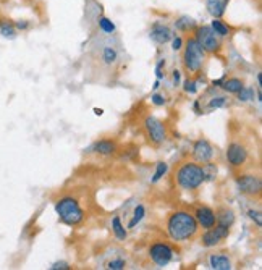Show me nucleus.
I'll use <instances>...</instances> for the list:
<instances>
[{
	"mask_svg": "<svg viewBox=\"0 0 262 270\" xmlns=\"http://www.w3.org/2000/svg\"><path fill=\"white\" fill-rule=\"evenodd\" d=\"M163 70H165V60L162 58V60H159V63L156 65V78L160 79V81L165 78V73H163Z\"/></svg>",
	"mask_w": 262,
	"mask_h": 270,
	"instance_id": "nucleus-34",
	"label": "nucleus"
},
{
	"mask_svg": "<svg viewBox=\"0 0 262 270\" xmlns=\"http://www.w3.org/2000/svg\"><path fill=\"white\" fill-rule=\"evenodd\" d=\"M248 217H249V220H251V222L256 223V226H258V228H261V226H262V214H261V211H258V209H249V211H248Z\"/></svg>",
	"mask_w": 262,
	"mask_h": 270,
	"instance_id": "nucleus-31",
	"label": "nucleus"
},
{
	"mask_svg": "<svg viewBox=\"0 0 262 270\" xmlns=\"http://www.w3.org/2000/svg\"><path fill=\"white\" fill-rule=\"evenodd\" d=\"M256 81H258V88H261L262 86V73H258V75H256Z\"/></svg>",
	"mask_w": 262,
	"mask_h": 270,
	"instance_id": "nucleus-40",
	"label": "nucleus"
},
{
	"mask_svg": "<svg viewBox=\"0 0 262 270\" xmlns=\"http://www.w3.org/2000/svg\"><path fill=\"white\" fill-rule=\"evenodd\" d=\"M172 79H173L175 88H178V86H181V71H180V70H173V71H172Z\"/></svg>",
	"mask_w": 262,
	"mask_h": 270,
	"instance_id": "nucleus-38",
	"label": "nucleus"
},
{
	"mask_svg": "<svg viewBox=\"0 0 262 270\" xmlns=\"http://www.w3.org/2000/svg\"><path fill=\"white\" fill-rule=\"evenodd\" d=\"M228 102V97L227 96H214L212 99L207 102V110H218V108H223L227 106Z\"/></svg>",
	"mask_w": 262,
	"mask_h": 270,
	"instance_id": "nucleus-26",
	"label": "nucleus"
},
{
	"mask_svg": "<svg viewBox=\"0 0 262 270\" xmlns=\"http://www.w3.org/2000/svg\"><path fill=\"white\" fill-rule=\"evenodd\" d=\"M55 212L60 222L68 226H78L84 222V211L80 206L78 199L73 196H65L55 202Z\"/></svg>",
	"mask_w": 262,
	"mask_h": 270,
	"instance_id": "nucleus-3",
	"label": "nucleus"
},
{
	"mask_svg": "<svg viewBox=\"0 0 262 270\" xmlns=\"http://www.w3.org/2000/svg\"><path fill=\"white\" fill-rule=\"evenodd\" d=\"M194 38L199 42V46L203 47L206 54H215L220 51V38H217L210 26H196L194 28Z\"/></svg>",
	"mask_w": 262,
	"mask_h": 270,
	"instance_id": "nucleus-5",
	"label": "nucleus"
},
{
	"mask_svg": "<svg viewBox=\"0 0 262 270\" xmlns=\"http://www.w3.org/2000/svg\"><path fill=\"white\" fill-rule=\"evenodd\" d=\"M173 31L172 28H168L167 24H162L159 21H156L154 24L151 26V31H149V38L152 42H156V44L159 46H165L168 44L170 41L173 38Z\"/></svg>",
	"mask_w": 262,
	"mask_h": 270,
	"instance_id": "nucleus-12",
	"label": "nucleus"
},
{
	"mask_svg": "<svg viewBox=\"0 0 262 270\" xmlns=\"http://www.w3.org/2000/svg\"><path fill=\"white\" fill-rule=\"evenodd\" d=\"M193 108H194V112H196L198 115H201V113H203V108L199 107V99H196V101H194V104H193Z\"/></svg>",
	"mask_w": 262,
	"mask_h": 270,
	"instance_id": "nucleus-39",
	"label": "nucleus"
},
{
	"mask_svg": "<svg viewBox=\"0 0 262 270\" xmlns=\"http://www.w3.org/2000/svg\"><path fill=\"white\" fill-rule=\"evenodd\" d=\"M101 60L104 65H108V66L115 65L118 62V51L112 46H105L101 52Z\"/></svg>",
	"mask_w": 262,
	"mask_h": 270,
	"instance_id": "nucleus-20",
	"label": "nucleus"
},
{
	"mask_svg": "<svg viewBox=\"0 0 262 270\" xmlns=\"http://www.w3.org/2000/svg\"><path fill=\"white\" fill-rule=\"evenodd\" d=\"M228 236H230L228 226L215 223L212 228L204 231V235L201 236V244H203L204 248H215L217 244H220L223 239H227Z\"/></svg>",
	"mask_w": 262,
	"mask_h": 270,
	"instance_id": "nucleus-10",
	"label": "nucleus"
},
{
	"mask_svg": "<svg viewBox=\"0 0 262 270\" xmlns=\"http://www.w3.org/2000/svg\"><path fill=\"white\" fill-rule=\"evenodd\" d=\"M93 112H94L96 116H102V115H104V110H102V108H97V107H94Z\"/></svg>",
	"mask_w": 262,
	"mask_h": 270,
	"instance_id": "nucleus-41",
	"label": "nucleus"
},
{
	"mask_svg": "<svg viewBox=\"0 0 262 270\" xmlns=\"http://www.w3.org/2000/svg\"><path fill=\"white\" fill-rule=\"evenodd\" d=\"M97 24H99L101 31L107 33V34H113L115 31H117V26H115V23L110 20V18H107V16H101L99 21H97Z\"/></svg>",
	"mask_w": 262,
	"mask_h": 270,
	"instance_id": "nucleus-27",
	"label": "nucleus"
},
{
	"mask_svg": "<svg viewBox=\"0 0 262 270\" xmlns=\"http://www.w3.org/2000/svg\"><path fill=\"white\" fill-rule=\"evenodd\" d=\"M144 130H146V134H148L151 144L160 146V144L165 143V139H167V126L163 125V121H160L159 118H156V116H146Z\"/></svg>",
	"mask_w": 262,
	"mask_h": 270,
	"instance_id": "nucleus-7",
	"label": "nucleus"
},
{
	"mask_svg": "<svg viewBox=\"0 0 262 270\" xmlns=\"http://www.w3.org/2000/svg\"><path fill=\"white\" fill-rule=\"evenodd\" d=\"M230 0H206V8L207 13L212 18H222L227 13Z\"/></svg>",
	"mask_w": 262,
	"mask_h": 270,
	"instance_id": "nucleus-15",
	"label": "nucleus"
},
{
	"mask_svg": "<svg viewBox=\"0 0 262 270\" xmlns=\"http://www.w3.org/2000/svg\"><path fill=\"white\" fill-rule=\"evenodd\" d=\"M217 216V223L218 225H223V226H228L231 228L235 223V212L231 209H220L218 212H215Z\"/></svg>",
	"mask_w": 262,
	"mask_h": 270,
	"instance_id": "nucleus-22",
	"label": "nucleus"
},
{
	"mask_svg": "<svg viewBox=\"0 0 262 270\" xmlns=\"http://www.w3.org/2000/svg\"><path fill=\"white\" fill-rule=\"evenodd\" d=\"M13 23H15L16 31H28V29L31 28V23H29L28 20H16Z\"/></svg>",
	"mask_w": 262,
	"mask_h": 270,
	"instance_id": "nucleus-35",
	"label": "nucleus"
},
{
	"mask_svg": "<svg viewBox=\"0 0 262 270\" xmlns=\"http://www.w3.org/2000/svg\"><path fill=\"white\" fill-rule=\"evenodd\" d=\"M148 256L149 259L159 267H165L170 262L175 259V249L170 246L168 243L163 241H156L152 243L149 249H148Z\"/></svg>",
	"mask_w": 262,
	"mask_h": 270,
	"instance_id": "nucleus-6",
	"label": "nucleus"
},
{
	"mask_svg": "<svg viewBox=\"0 0 262 270\" xmlns=\"http://www.w3.org/2000/svg\"><path fill=\"white\" fill-rule=\"evenodd\" d=\"M215 156V149L209 141L204 138H199L198 141H194L193 144V157L198 163H207L212 162V159Z\"/></svg>",
	"mask_w": 262,
	"mask_h": 270,
	"instance_id": "nucleus-11",
	"label": "nucleus"
},
{
	"mask_svg": "<svg viewBox=\"0 0 262 270\" xmlns=\"http://www.w3.org/2000/svg\"><path fill=\"white\" fill-rule=\"evenodd\" d=\"M236 186H238V191L249 198H254V196H259L262 191V181L258 175L253 173H243L236 176Z\"/></svg>",
	"mask_w": 262,
	"mask_h": 270,
	"instance_id": "nucleus-8",
	"label": "nucleus"
},
{
	"mask_svg": "<svg viewBox=\"0 0 262 270\" xmlns=\"http://www.w3.org/2000/svg\"><path fill=\"white\" fill-rule=\"evenodd\" d=\"M159 88H160V79H156V83H154V86H152V89L157 91Z\"/></svg>",
	"mask_w": 262,
	"mask_h": 270,
	"instance_id": "nucleus-42",
	"label": "nucleus"
},
{
	"mask_svg": "<svg viewBox=\"0 0 262 270\" xmlns=\"http://www.w3.org/2000/svg\"><path fill=\"white\" fill-rule=\"evenodd\" d=\"M238 96V101L240 102H249V101H254V88L251 86H245L240 93H236Z\"/></svg>",
	"mask_w": 262,
	"mask_h": 270,
	"instance_id": "nucleus-29",
	"label": "nucleus"
},
{
	"mask_svg": "<svg viewBox=\"0 0 262 270\" xmlns=\"http://www.w3.org/2000/svg\"><path fill=\"white\" fill-rule=\"evenodd\" d=\"M206 52L199 46L196 38H188L183 44V65L188 73H199L204 65Z\"/></svg>",
	"mask_w": 262,
	"mask_h": 270,
	"instance_id": "nucleus-4",
	"label": "nucleus"
},
{
	"mask_svg": "<svg viewBox=\"0 0 262 270\" xmlns=\"http://www.w3.org/2000/svg\"><path fill=\"white\" fill-rule=\"evenodd\" d=\"M210 29L214 31L217 38H227V36H230V33H231L230 26L222 20V18H214L210 23Z\"/></svg>",
	"mask_w": 262,
	"mask_h": 270,
	"instance_id": "nucleus-21",
	"label": "nucleus"
},
{
	"mask_svg": "<svg viewBox=\"0 0 262 270\" xmlns=\"http://www.w3.org/2000/svg\"><path fill=\"white\" fill-rule=\"evenodd\" d=\"M176 185L185 191H194L204 183V170L203 165L196 162H185L175 173Z\"/></svg>",
	"mask_w": 262,
	"mask_h": 270,
	"instance_id": "nucleus-2",
	"label": "nucleus"
},
{
	"mask_svg": "<svg viewBox=\"0 0 262 270\" xmlns=\"http://www.w3.org/2000/svg\"><path fill=\"white\" fill-rule=\"evenodd\" d=\"M198 26V23L194 18L188 16V15H183L180 16L178 20L175 21V28L178 29L180 33H190V31H194V28Z\"/></svg>",
	"mask_w": 262,
	"mask_h": 270,
	"instance_id": "nucleus-19",
	"label": "nucleus"
},
{
	"mask_svg": "<svg viewBox=\"0 0 262 270\" xmlns=\"http://www.w3.org/2000/svg\"><path fill=\"white\" fill-rule=\"evenodd\" d=\"M256 97H258V102H262V93H261V88H258V93H256Z\"/></svg>",
	"mask_w": 262,
	"mask_h": 270,
	"instance_id": "nucleus-43",
	"label": "nucleus"
},
{
	"mask_svg": "<svg viewBox=\"0 0 262 270\" xmlns=\"http://www.w3.org/2000/svg\"><path fill=\"white\" fill-rule=\"evenodd\" d=\"M249 152L248 147L240 143V141H231L227 147V161L233 168H241L245 167V163L248 162Z\"/></svg>",
	"mask_w": 262,
	"mask_h": 270,
	"instance_id": "nucleus-9",
	"label": "nucleus"
},
{
	"mask_svg": "<svg viewBox=\"0 0 262 270\" xmlns=\"http://www.w3.org/2000/svg\"><path fill=\"white\" fill-rule=\"evenodd\" d=\"M167 171H168V165L165 162H157L156 165V171H154V175H152L151 178V183L152 185H156V183H159L163 176L167 175Z\"/></svg>",
	"mask_w": 262,
	"mask_h": 270,
	"instance_id": "nucleus-25",
	"label": "nucleus"
},
{
	"mask_svg": "<svg viewBox=\"0 0 262 270\" xmlns=\"http://www.w3.org/2000/svg\"><path fill=\"white\" fill-rule=\"evenodd\" d=\"M0 34L3 36L5 39H15L18 36V31L15 28L13 20H10L7 16H0Z\"/></svg>",
	"mask_w": 262,
	"mask_h": 270,
	"instance_id": "nucleus-17",
	"label": "nucleus"
},
{
	"mask_svg": "<svg viewBox=\"0 0 262 270\" xmlns=\"http://www.w3.org/2000/svg\"><path fill=\"white\" fill-rule=\"evenodd\" d=\"M193 216H194V218H196L198 225L204 230H209L217 223L215 211L210 207H207V206H199L196 211H194Z\"/></svg>",
	"mask_w": 262,
	"mask_h": 270,
	"instance_id": "nucleus-13",
	"label": "nucleus"
},
{
	"mask_svg": "<svg viewBox=\"0 0 262 270\" xmlns=\"http://www.w3.org/2000/svg\"><path fill=\"white\" fill-rule=\"evenodd\" d=\"M220 88L228 94H236L245 88V81L241 78H228V79H223Z\"/></svg>",
	"mask_w": 262,
	"mask_h": 270,
	"instance_id": "nucleus-18",
	"label": "nucleus"
},
{
	"mask_svg": "<svg viewBox=\"0 0 262 270\" xmlns=\"http://www.w3.org/2000/svg\"><path fill=\"white\" fill-rule=\"evenodd\" d=\"M146 217V207L143 204H138L135 207V211H133V217L130 220V223H128V228H135L136 225H139L143 222V218Z\"/></svg>",
	"mask_w": 262,
	"mask_h": 270,
	"instance_id": "nucleus-24",
	"label": "nucleus"
},
{
	"mask_svg": "<svg viewBox=\"0 0 262 270\" xmlns=\"http://www.w3.org/2000/svg\"><path fill=\"white\" fill-rule=\"evenodd\" d=\"M125 267H126V261L121 259V257H118V259H112L107 264V269H110V270H123Z\"/></svg>",
	"mask_w": 262,
	"mask_h": 270,
	"instance_id": "nucleus-32",
	"label": "nucleus"
},
{
	"mask_svg": "<svg viewBox=\"0 0 262 270\" xmlns=\"http://www.w3.org/2000/svg\"><path fill=\"white\" fill-rule=\"evenodd\" d=\"M112 231H113V235L117 236V239H120V241H125V239L128 238V230L125 228V225L121 223L120 216H115L112 218Z\"/></svg>",
	"mask_w": 262,
	"mask_h": 270,
	"instance_id": "nucleus-23",
	"label": "nucleus"
},
{
	"mask_svg": "<svg viewBox=\"0 0 262 270\" xmlns=\"http://www.w3.org/2000/svg\"><path fill=\"white\" fill-rule=\"evenodd\" d=\"M183 91H185L186 94H196L198 93V81L196 79H185V81H183Z\"/></svg>",
	"mask_w": 262,
	"mask_h": 270,
	"instance_id": "nucleus-30",
	"label": "nucleus"
},
{
	"mask_svg": "<svg viewBox=\"0 0 262 270\" xmlns=\"http://www.w3.org/2000/svg\"><path fill=\"white\" fill-rule=\"evenodd\" d=\"M151 102L157 107H162V106H165V104H167V99H165V96H163V94L156 93V91H154V94L151 96Z\"/></svg>",
	"mask_w": 262,
	"mask_h": 270,
	"instance_id": "nucleus-33",
	"label": "nucleus"
},
{
	"mask_svg": "<svg viewBox=\"0 0 262 270\" xmlns=\"http://www.w3.org/2000/svg\"><path fill=\"white\" fill-rule=\"evenodd\" d=\"M172 49L175 52H178V51H181L183 49V44H185V41H183V38H180V36H173L172 38Z\"/></svg>",
	"mask_w": 262,
	"mask_h": 270,
	"instance_id": "nucleus-36",
	"label": "nucleus"
},
{
	"mask_svg": "<svg viewBox=\"0 0 262 270\" xmlns=\"http://www.w3.org/2000/svg\"><path fill=\"white\" fill-rule=\"evenodd\" d=\"M209 266L212 270H230L231 259L227 253H214L209 257Z\"/></svg>",
	"mask_w": 262,
	"mask_h": 270,
	"instance_id": "nucleus-16",
	"label": "nucleus"
},
{
	"mask_svg": "<svg viewBox=\"0 0 262 270\" xmlns=\"http://www.w3.org/2000/svg\"><path fill=\"white\" fill-rule=\"evenodd\" d=\"M199 230V225L191 212L188 211H175L170 214L167 220V233L176 243L190 241Z\"/></svg>",
	"mask_w": 262,
	"mask_h": 270,
	"instance_id": "nucleus-1",
	"label": "nucleus"
},
{
	"mask_svg": "<svg viewBox=\"0 0 262 270\" xmlns=\"http://www.w3.org/2000/svg\"><path fill=\"white\" fill-rule=\"evenodd\" d=\"M117 143L112 139H101V141H96V143L89 147L91 152L94 154H99V156H113L117 152Z\"/></svg>",
	"mask_w": 262,
	"mask_h": 270,
	"instance_id": "nucleus-14",
	"label": "nucleus"
},
{
	"mask_svg": "<svg viewBox=\"0 0 262 270\" xmlns=\"http://www.w3.org/2000/svg\"><path fill=\"white\" fill-rule=\"evenodd\" d=\"M51 270H70V264L68 262H63V261H58V262H53Z\"/></svg>",
	"mask_w": 262,
	"mask_h": 270,
	"instance_id": "nucleus-37",
	"label": "nucleus"
},
{
	"mask_svg": "<svg viewBox=\"0 0 262 270\" xmlns=\"http://www.w3.org/2000/svg\"><path fill=\"white\" fill-rule=\"evenodd\" d=\"M203 170H204V183L206 181H214L217 178V167L212 162L203 163Z\"/></svg>",
	"mask_w": 262,
	"mask_h": 270,
	"instance_id": "nucleus-28",
	"label": "nucleus"
}]
</instances>
